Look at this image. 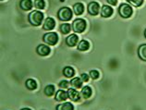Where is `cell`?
I'll return each instance as SVG.
<instances>
[{
  "label": "cell",
  "instance_id": "cell-9",
  "mask_svg": "<svg viewBox=\"0 0 146 110\" xmlns=\"http://www.w3.org/2000/svg\"><path fill=\"white\" fill-rule=\"evenodd\" d=\"M55 26H56L55 20H54L53 18H47L44 21L43 28H44V30H45V31H51V30L55 28Z\"/></svg>",
  "mask_w": 146,
  "mask_h": 110
},
{
  "label": "cell",
  "instance_id": "cell-22",
  "mask_svg": "<svg viewBox=\"0 0 146 110\" xmlns=\"http://www.w3.org/2000/svg\"><path fill=\"white\" fill-rule=\"evenodd\" d=\"M44 93L47 96H52L55 93V86L52 84H49L44 88Z\"/></svg>",
  "mask_w": 146,
  "mask_h": 110
},
{
  "label": "cell",
  "instance_id": "cell-31",
  "mask_svg": "<svg viewBox=\"0 0 146 110\" xmlns=\"http://www.w3.org/2000/svg\"><path fill=\"white\" fill-rule=\"evenodd\" d=\"M144 36H145V38H146V29H145V31H144Z\"/></svg>",
  "mask_w": 146,
  "mask_h": 110
},
{
  "label": "cell",
  "instance_id": "cell-5",
  "mask_svg": "<svg viewBox=\"0 0 146 110\" xmlns=\"http://www.w3.org/2000/svg\"><path fill=\"white\" fill-rule=\"evenodd\" d=\"M43 40L44 43H46L49 45H55L57 41H58V35H57L56 32H48L45 33L43 37Z\"/></svg>",
  "mask_w": 146,
  "mask_h": 110
},
{
  "label": "cell",
  "instance_id": "cell-3",
  "mask_svg": "<svg viewBox=\"0 0 146 110\" xmlns=\"http://www.w3.org/2000/svg\"><path fill=\"white\" fill-rule=\"evenodd\" d=\"M72 29L77 33L83 32L86 29V21L83 19H77V20L73 21Z\"/></svg>",
  "mask_w": 146,
  "mask_h": 110
},
{
  "label": "cell",
  "instance_id": "cell-11",
  "mask_svg": "<svg viewBox=\"0 0 146 110\" xmlns=\"http://www.w3.org/2000/svg\"><path fill=\"white\" fill-rule=\"evenodd\" d=\"M33 6L32 0H21L20 2V7L22 10L24 11H28L32 9V7Z\"/></svg>",
  "mask_w": 146,
  "mask_h": 110
},
{
  "label": "cell",
  "instance_id": "cell-21",
  "mask_svg": "<svg viewBox=\"0 0 146 110\" xmlns=\"http://www.w3.org/2000/svg\"><path fill=\"white\" fill-rule=\"evenodd\" d=\"M25 85L29 90H35L37 88V83L33 79L27 80L26 82H25Z\"/></svg>",
  "mask_w": 146,
  "mask_h": 110
},
{
  "label": "cell",
  "instance_id": "cell-23",
  "mask_svg": "<svg viewBox=\"0 0 146 110\" xmlns=\"http://www.w3.org/2000/svg\"><path fill=\"white\" fill-rule=\"evenodd\" d=\"M70 30H71V25L68 23H64L60 26V31L63 34H67V33L70 32Z\"/></svg>",
  "mask_w": 146,
  "mask_h": 110
},
{
  "label": "cell",
  "instance_id": "cell-1",
  "mask_svg": "<svg viewBox=\"0 0 146 110\" xmlns=\"http://www.w3.org/2000/svg\"><path fill=\"white\" fill-rule=\"evenodd\" d=\"M29 22L33 26H40L44 20V14L41 11L34 10L29 14Z\"/></svg>",
  "mask_w": 146,
  "mask_h": 110
},
{
  "label": "cell",
  "instance_id": "cell-28",
  "mask_svg": "<svg viewBox=\"0 0 146 110\" xmlns=\"http://www.w3.org/2000/svg\"><path fill=\"white\" fill-rule=\"evenodd\" d=\"M80 78H82V82H87L88 81H89V76H88L86 73H82V75H80Z\"/></svg>",
  "mask_w": 146,
  "mask_h": 110
},
{
  "label": "cell",
  "instance_id": "cell-26",
  "mask_svg": "<svg viewBox=\"0 0 146 110\" xmlns=\"http://www.w3.org/2000/svg\"><path fill=\"white\" fill-rule=\"evenodd\" d=\"M99 72H98V70H91L90 71V76H91V78L92 79H94V80H96V79H98L99 78Z\"/></svg>",
  "mask_w": 146,
  "mask_h": 110
},
{
  "label": "cell",
  "instance_id": "cell-29",
  "mask_svg": "<svg viewBox=\"0 0 146 110\" xmlns=\"http://www.w3.org/2000/svg\"><path fill=\"white\" fill-rule=\"evenodd\" d=\"M106 1L108 2V4H111L113 6H116L117 4V0H106Z\"/></svg>",
  "mask_w": 146,
  "mask_h": 110
},
{
  "label": "cell",
  "instance_id": "cell-6",
  "mask_svg": "<svg viewBox=\"0 0 146 110\" xmlns=\"http://www.w3.org/2000/svg\"><path fill=\"white\" fill-rule=\"evenodd\" d=\"M100 11V5L97 2H91L88 5V12L92 16H96Z\"/></svg>",
  "mask_w": 146,
  "mask_h": 110
},
{
  "label": "cell",
  "instance_id": "cell-32",
  "mask_svg": "<svg viewBox=\"0 0 146 110\" xmlns=\"http://www.w3.org/2000/svg\"><path fill=\"white\" fill-rule=\"evenodd\" d=\"M2 1H3V0H2Z\"/></svg>",
  "mask_w": 146,
  "mask_h": 110
},
{
  "label": "cell",
  "instance_id": "cell-30",
  "mask_svg": "<svg viewBox=\"0 0 146 110\" xmlns=\"http://www.w3.org/2000/svg\"><path fill=\"white\" fill-rule=\"evenodd\" d=\"M21 110H32V109H30V108H22Z\"/></svg>",
  "mask_w": 146,
  "mask_h": 110
},
{
  "label": "cell",
  "instance_id": "cell-17",
  "mask_svg": "<svg viewBox=\"0 0 146 110\" xmlns=\"http://www.w3.org/2000/svg\"><path fill=\"white\" fill-rule=\"evenodd\" d=\"M73 10L76 15H82L84 11V6L82 3H76L73 6Z\"/></svg>",
  "mask_w": 146,
  "mask_h": 110
},
{
  "label": "cell",
  "instance_id": "cell-2",
  "mask_svg": "<svg viewBox=\"0 0 146 110\" xmlns=\"http://www.w3.org/2000/svg\"><path fill=\"white\" fill-rule=\"evenodd\" d=\"M57 17H58L60 21H70L72 18V11L70 7H61L58 10V13H57Z\"/></svg>",
  "mask_w": 146,
  "mask_h": 110
},
{
  "label": "cell",
  "instance_id": "cell-19",
  "mask_svg": "<svg viewBox=\"0 0 146 110\" xmlns=\"http://www.w3.org/2000/svg\"><path fill=\"white\" fill-rule=\"evenodd\" d=\"M89 47H90V44L86 40H82L78 44V50L80 51H86L89 49Z\"/></svg>",
  "mask_w": 146,
  "mask_h": 110
},
{
  "label": "cell",
  "instance_id": "cell-15",
  "mask_svg": "<svg viewBox=\"0 0 146 110\" xmlns=\"http://www.w3.org/2000/svg\"><path fill=\"white\" fill-rule=\"evenodd\" d=\"M80 93H82V96L84 98V99H88V98H90L92 96V93H93V91H92L91 87L89 86H84L82 92H80Z\"/></svg>",
  "mask_w": 146,
  "mask_h": 110
},
{
  "label": "cell",
  "instance_id": "cell-10",
  "mask_svg": "<svg viewBox=\"0 0 146 110\" xmlns=\"http://www.w3.org/2000/svg\"><path fill=\"white\" fill-rule=\"evenodd\" d=\"M113 14V9L110 6L105 5L103 6L102 9H101V16L103 18H109L112 16Z\"/></svg>",
  "mask_w": 146,
  "mask_h": 110
},
{
  "label": "cell",
  "instance_id": "cell-13",
  "mask_svg": "<svg viewBox=\"0 0 146 110\" xmlns=\"http://www.w3.org/2000/svg\"><path fill=\"white\" fill-rule=\"evenodd\" d=\"M78 42H79V37L77 36L76 34H71L70 36H68L67 39H66L67 44L68 45V46H70V47L75 46V45L78 44Z\"/></svg>",
  "mask_w": 146,
  "mask_h": 110
},
{
  "label": "cell",
  "instance_id": "cell-27",
  "mask_svg": "<svg viewBox=\"0 0 146 110\" xmlns=\"http://www.w3.org/2000/svg\"><path fill=\"white\" fill-rule=\"evenodd\" d=\"M70 82H68V81H62L59 82V87L61 89H67L68 86H70Z\"/></svg>",
  "mask_w": 146,
  "mask_h": 110
},
{
  "label": "cell",
  "instance_id": "cell-24",
  "mask_svg": "<svg viewBox=\"0 0 146 110\" xmlns=\"http://www.w3.org/2000/svg\"><path fill=\"white\" fill-rule=\"evenodd\" d=\"M34 6H35L38 9H44L45 7L44 0H35V1H34Z\"/></svg>",
  "mask_w": 146,
  "mask_h": 110
},
{
  "label": "cell",
  "instance_id": "cell-8",
  "mask_svg": "<svg viewBox=\"0 0 146 110\" xmlns=\"http://www.w3.org/2000/svg\"><path fill=\"white\" fill-rule=\"evenodd\" d=\"M68 98H70V100L74 101V102H78L80 100V95L79 92L76 89H74V88L68 89Z\"/></svg>",
  "mask_w": 146,
  "mask_h": 110
},
{
  "label": "cell",
  "instance_id": "cell-7",
  "mask_svg": "<svg viewBox=\"0 0 146 110\" xmlns=\"http://www.w3.org/2000/svg\"><path fill=\"white\" fill-rule=\"evenodd\" d=\"M36 51H37L38 55H40L42 56H48L50 54V51H51V50H50L49 46H47V45H45V44H39L37 46Z\"/></svg>",
  "mask_w": 146,
  "mask_h": 110
},
{
  "label": "cell",
  "instance_id": "cell-20",
  "mask_svg": "<svg viewBox=\"0 0 146 110\" xmlns=\"http://www.w3.org/2000/svg\"><path fill=\"white\" fill-rule=\"evenodd\" d=\"M56 110H74V107L71 105V103L66 102V103L57 105Z\"/></svg>",
  "mask_w": 146,
  "mask_h": 110
},
{
  "label": "cell",
  "instance_id": "cell-12",
  "mask_svg": "<svg viewBox=\"0 0 146 110\" xmlns=\"http://www.w3.org/2000/svg\"><path fill=\"white\" fill-rule=\"evenodd\" d=\"M67 98H68V92H65L64 90L57 91L56 93V96H55V99L58 102H62V101L67 100Z\"/></svg>",
  "mask_w": 146,
  "mask_h": 110
},
{
  "label": "cell",
  "instance_id": "cell-4",
  "mask_svg": "<svg viewBox=\"0 0 146 110\" xmlns=\"http://www.w3.org/2000/svg\"><path fill=\"white\" fill-rule=\"evenodd\" d=\"M132 7L129 4H122V5H120L119 9H118L119 15L124 19L130 18V16L132 15Z\"/></svg>",
  "mask_w": 146,
  "mask_h": 110
},
{
  "label": "cell",
  "instance_id": "cell-16",
  "mask_svg": "<svg viewBox=\"0 0 146 110\" xmlns=\"http://www.w3.org/2000/svg\"><path fill=\"white\" fill-rule=\"evenodd\" d=\"M70 84L74 89H79L82 86V78H73L70 82Z\"/></svg>",
  "mask_w": 146,
  "mask_h": 110
},
{
  "label": "cell",
  "instance_id": "cell-25",
  "mask_svg": "<svg viewBox=\"0 0 146 110\" xmlns=\"http://www.w3.org/2000/svg\"><path fill=\"white\" fill-rule=\"evenodd\" d=\"M127 1L130 4H132V5L135 7H140L141 6V4L143 3V0H127Z\"/></svg>",
  "mask_w": 146,
  "mask_h": 110
},
{
  "label": "cell",
  "instance_id": "cell-14",
  "mask_svg": "<svg viewBox=\"0 0 146 110\" xmlns=\"http://www.w3.org/2000/svg\"><path fill=\"white\" fill-rule=\"evenodd\" d=\"M138 56L143 61H146V44L140 45L138 48Z\"/></svg>",
  "mask_w": 146,
  "mask_h": 110
},
{
  "label": "cell",
  "instance_id": "cell-18",
  "mask_svg": "<svg viewBox=\"0 0 146 110\" xmlns=\"http://www.w3.org/2000/svg\"><path fill=\"white\" fill-rule=\"evenodd\" d=\"M63 74L64 76H66L67 78H72L75 75V70L71 67H65L63 70Z\"/></svg>",
  "mask_w": 146,
  "mask_h": 110
}]
</instances>
